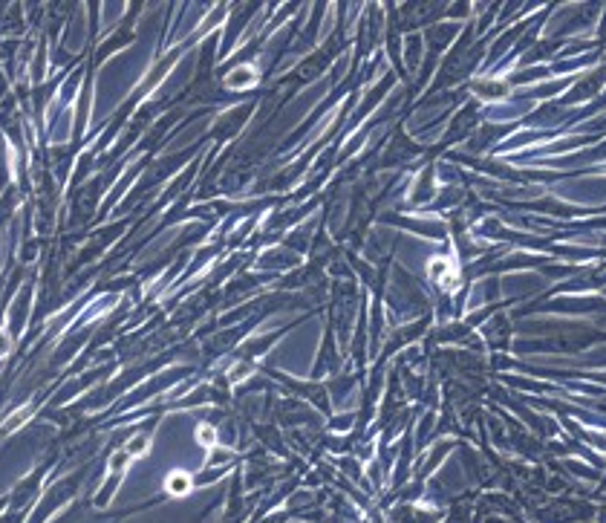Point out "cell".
<instances>
[{
    "instance_id": "cell-7",
    "label": "cell",
    "mask_w": 606,
    "mask_h": 523,
    "mask_svg": "<svg viewBox=\"0 0 606 523\" xmlns=\"http://www.w3.org/2000/svg\"><path fill=\"white\" fill-rule=\"evenodd\" d=\"M249 373H252V367H249V365H240V367H234V370H231V382H240V379H246Z\"/></svg>"
},
{
    "instance_id": "cell-3",
    "label": "cell",
    "mask_w": 606,
    "mask_h": 523,
    "mask_svg": "<svg viewBox=\"0 0 606 523\" xmlns=\"http://www.w3.org/2000/svg\"><path fill=\"white\" fill-rule=\"evenodd\" d=\"M476 93H479V99L491 102V99H505L508 96V87H505V81L485 79V81H476Z\"/></svg>"
},
{
    "instance_id": "cell-2",
    "label": "cell",
    "mask_w": 606,
    "mask_h": 523,
    "mask_svg": "<svg viewBox=\"0 0 606 523\" xmlns=\"http://www.w3.org/2000/svg\"><path fill=\"white\" fill-rule=\"evenodd\" d=\"M254 81H257V69H254V67H249V64L237 67L234 73H228V76H226V84H228V87H234V90H240V87H252Z\"/></svg>"
},
{
    "instance_id": "cell-6",
    "label": "cell",
    "mask_w": 606,
    "mask_h": 523,
    "mask_svg": "<svg viewBox=\"0 0 606 523\" xmlns=\"http://www.w3.org/2000/svg\"><path fill=\"white\" fill-rule=\"evenodd\" d=\"M9 353H12V339H9L6 330H0V359H4V355H9Z\"/></svg>"
},
{
    "instance_id": "cell-4",
    "label": "cell",
    "mask_w": 606,
    "mask_h": 523,
    "mask_svg": "<svg viewBox=\"0 0 606 523\" xmlns=\"http://www.w3.org/2000/svg\"><path fill=\"white\" fill-rule=\"evenodd\" d=\"M148 448H151V440H148V437H136V440L128 442L125 454H128V457H144V454H148Z\"/></svg>"
},
{
    "instance_id": "cell-5",
    "label": "cell",
    "mask_w": 606,
    "mask_h": 523,
    "mask_svg": "<svg viewBox=\"0 0 606 523\" xmlns=\"http://www.w3.org/2000/svg\"><path fill=\"white\" fill-rule=\"evenodd\" d=\"M197 442L205 445V448H214L216 445V431H214L211 425H200L197 428Z\"/></svg>"
},
{
    "instance_id": "cell-8",
    "label": "cell",
    "mask_w": 606,
    "mask_h": 523,
    "mask_svg": "<svg viewBox=\"0 0 606 523\" xmlns=\"http://www.w3.org/2000/svg\"><path fill=\"white\" fill-rule=\"evenodd\" d=\"M598 523H606V506H600V512H598Z\"/></svg>"
},
{
    "instance_id": "cell-1",
    "label": "cell",
    "mask_w": 606,
    "mask_h": 523,
    "mask_svg": "<svg viewBox=\"0 0 606 523\" xmlns=\"http://www.w3.org/2000/svg\"><path fill=\"white\" fill-rule=\"evenodd\" d=\"M191 486H193V480H191V474H185V471H171V474H167V480H165L167 494H174V497H185L191 491Z\"/></svg>"
},
{
    "instance_id": "cell-9",
    "label": "cell",
    "mask_w": 606,
    "mask_h": 523,
    "mask_svg": "<svg viewBox=\"0 0 606 523\" xmlns=\"http://www.w3.org/2000/svg\"><path fill=\"white\" fill-rule=\"evenodd\" d=\"M488 523H508V520H502V517H491Z\"/></svg>"
}]
</instances>
